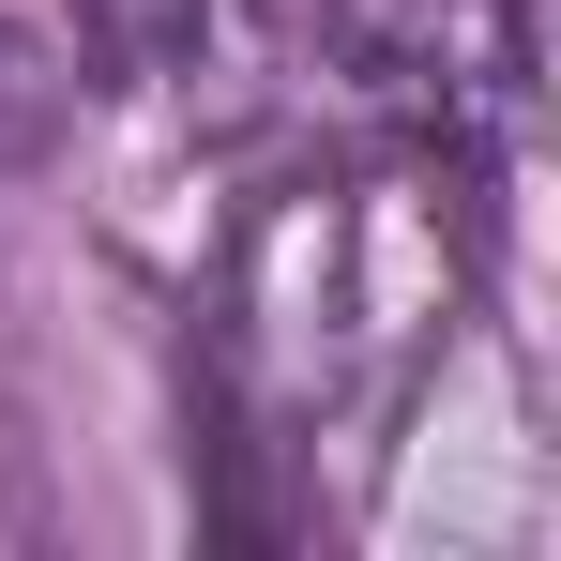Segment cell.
Here are the masks:
<instances>
[{
  "label": "cell",
  "instance_id": "6da1fadb",
  "mask_svg": "<svg viewBox=\"0 0 561 561\" xmlns=\"http://www.w3.org/2000/svg\"><path fill=\"white\" fill-rule=\"evenodd\" d=\"M350 61L394 122H425L440 152H485L531 106V0H365Z\"/></svg>",
  "mask_w": 561,
  "mask_h": 561
}]
</instances>
